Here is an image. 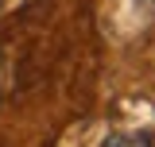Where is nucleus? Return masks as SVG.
Returning <instances> with one entry per match:
<instances>
[{
	"instance_id": "nucleus-1",
	"label": "nucleus",
	"mask_w": 155,
	"mask_h": 147,
	"mask_svg": "<svg viewBox=\"0 0 155 147\" xmlns=\"http://www.w3.org/2000/svg\"><path fill=\"white\" fill-rule=\"evenodd\" d=\"M101 147H155V136L147 128H128V132H113L105 136Z\"/></svg>"
}]
</instances>
